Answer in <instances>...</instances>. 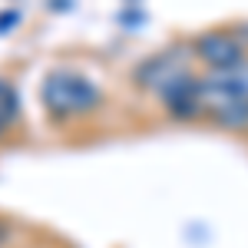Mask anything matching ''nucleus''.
I'll return each mask as SVG.
<instances>
[{
    "instance_id": "nucleus-8",
    "label": "nucleus",
    "mask_w": 248,
    "mask_h": 248,
    "mask_svg": "<svg viewBox=\"0 0 248 248\" xmlns=\"http://www.w3.org/2000/svg\"><path fill=\"white\" fill-rule=\"evenodd\" d=\"M17 20H20V14H17V10H10V14H0V33H3L7 27H14Z\"/></svg>"
},
{
    "instance_id": "nucleus-5",
    "label": "nucleus",
    "mask_w": 248,
    "mask_h": 248,
    "mask_svg": "<svg viewBox=\"0 0 248 248\" xmlns=\"http://www.w3.org/2000/svg\"><path fill=\"white\" fill-rule=\"evenodd\" d=\"M166 103L169 116L175 119H199L205 113V103H202V77H182L179 83H172L166 93L159 96Z\"/></svg>"
},
{
    "instance_id": "nucleus-6",
    "label": "nucleus",
    "mask_w": 248,
    "mask_h": 248,
    "mask_svg": "<svg viewBox=\"0 0 248 248\" xmlns=\"http://www.w3.org/2000/svg\"><path fill=\"white\" fill-rule=\"evenodd\" d=\"M14 119H17V93H14L10 79L0 77V139L10 133Z\"/></svg>"
},
{
    "instance_id": "nucleus-2",
    "label": "nucleus",
    "mask_w": 248,
    "mask_h": 248,
    "mask_svg": "<svg viewBox=\"0 0 248 248\" xmlns=\"http://www.w3.org/2000/svg\"><path fill=\"white\" fill-rule=\"evenodd\" d=\"M202 103L209 116L229 106H248V60L232 70H209L202 77Z\"/></svg>"
},
{
    "instance_id": "nucleus-4",
    "label": "nucleus",
    "mask_w": 248,
    "mask_h": 248,
    "mask_svg": "<svg viewBox=\"0 0 248 248\" xmlns=\"http://www.w3.org/2000/svg\"><path fill=\"white\" fill-rule=\"evenodd\" d=\"M182 77H189V66H186V57H179V50H169V53H155L149 57L139 70H136V79L139 86L146 90H155L162 96L172 83H179Z\"/></svg>"
},
{
    "instance_id": "nucleus-1",
    "label": "nucleus",
    "mask_w": 248,
    "mask_h": 248,
    "mask_svg": "<svg viewBox=\"0 0 248 248\" xmlns=\"http://www.w3.org/2000/svg\"><path fill=\"white\" fill-rule=\"evenodd\" d=\"M40 99L53 119H77L99 106V86L86 73L60 66V70L46 73L43 86H40Z\"/></svg>"
},
{
    "instance_id": "nucleus-3",
    "label": "nucleus",
    "mask_w": 248,
    "mask_h": 248,
    "mask_svg": "<svg viewBox=\"0 0 248 248\" xmlns=\"http://www.w3.org/2000/svg\"><path fill=\"white\" fill-rule=\"evenodd\" d=\"M192 53L202 60L209 70H232L248 60V50L238 33L232 30H205L202 37L192 40Z\"/></svg>"
},
{
    "instance_id": "nucleus-7",
    "label": "nucleus",
    "mask_w": 248,
    "mask_h": 248,
    "mask_svg": "<svg viewBox=\"0 0 248 248\" xmlns=\"http://www.w3.org/2000/svg\"><path fill=\"white\" fill-rule=\"evenodd\" d=\"M212 119L218 123V126H225V129H248V106H229V109H218V113H212Z\"/></svg>"
}]
</instances>
